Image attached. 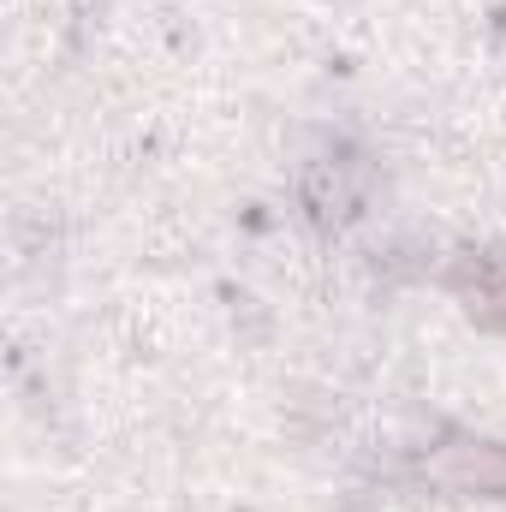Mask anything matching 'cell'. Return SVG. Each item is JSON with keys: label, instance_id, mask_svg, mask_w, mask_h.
<instances>
[{"label": "cell", "instance_id": "cell-2", "mask_svg": "<svg viewBox=\"0 0 506 512\" xmlns=\"http://www.w3.org/2000/svg\"><path fill=\"white\" fill-rule=\"evenodd\" d=\"M423 477L447 495H483L506 501V447L501 441H453L423 459Z\"/></svg>", "mask_w": 506, "mask_h": 512}, {"label": "cell", "instance_id": "cell-3", "mask_svg": "<svg viewBox=\"0 0 506 512\" xmlns=\"http://www.w3.org/2000/svg\"><path fill=\"white\" fill-rule=\"evenodd\" d=\"M447 292L465 304V316L489 334H506V256L459 251L447 268Z\"/></svg>", "mask_w": 506, "mask_h": 512}, {"label": "cell", "instance_id": "cell-1", "mask_svg": "<svg viewBox=\"0 0 506 512\" xmlns=\"http://www.w3.org/2000/svg\"><path fill=\"white\" fill-rule=\"evenodd\" d=\"M364 197H370V167L358 155H322L298 179V203H304V215H310L316 233L352 227L364 215Z\"/></svg>", "mask_w": 506, "mask_h": 512}]
</instances>
